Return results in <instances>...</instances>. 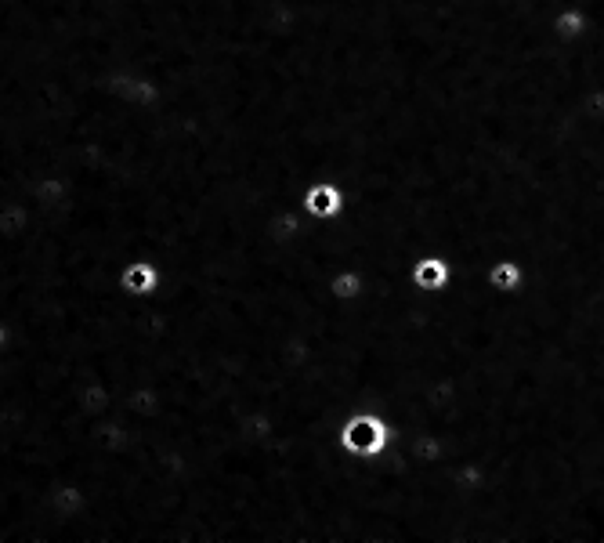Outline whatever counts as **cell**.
<instances>
[{
	"label": "cell",
	"mask_w": 604,
	"mask_h": 543,
	"mask_svg": "<svg viewBox=\"0 0 604 543\" xmlns=\"http://www.w3.org/2000/svg\"><path fill=\"white\" fill-rule=\"evenodd\" d=\"M134 395H142V391H134ZM142 402H145V395H142V399H138V406H142ZM142 417H145V406H142ZM95 428H98V424H84V420L76 417L73 435H76V431H80V435H87V431H95ZM127 435H131V431H127ZM62 457H66V467H69V460H73V453H69V446H66V428H62ZM377 489H380V486H377ZM380 500H384V496H380ZM384 540H387V529H384Z\"/></svg>",
	"instance_id": "cell-8"
},
{
	"label": "cell",
	"mask_w": 604,
	"mask_h": 543,
	"mask_svg": "<svg viewBox=\"0 0 604 543\" xmlns=\"http://www.w3.org/2000/svg\"><path fill=\"white\" fill-rule=\"evenodd\" d=\"M586 29H590V15L579 4H561L550 15V33H554L557 44H576V40L586 37Z\"/></svg>",
	"instance_id": "cell-5"
},
{
	"label": "cell",
	"mask_w": 604,
	"mask_h": 543,
	"mask_svg": "<svg viewBox=\"0 0 604 543\" xmlns=\"http://www.w3.org/2000/svg\"><path fill=\"white\" fill-rule=\"evenodd\" d=\"M4 348H8V326L0 323V352H4Z\"/></svg>",
	"instance_id": "cell-9"
},
{
	"label": "cell",
	"mask_w": 604,
	"mask_h": 543,
	"mask_svg": "<svg viewBox=\"0 0 604 543\" xmlns=\"http://www.w3.org/2000/svg\"><path fill=\"white\" fill-rule=\"evenodd\" d=\"M163 283V272L160 265L152 258H131L120 265V276H116V286H120L123 297H131V301H145L160 290Z\"/></svg>",
	"instance_id": "cell-3"
},
{
	"label": "cell",
	"mask_w": 604,
	"mask_h": 543,
	"mask_svg": "<svg viewBox=\"0 0 604 543\" xmlns=\"http://www.w3.org/2000/svg\"><path fill=\"white\" fill-rule=\"evenodd\" d=\"M326 297L333 305H359L366 297V276L359 268H337L330 279H326Z\"/></svg>",
	"instance_id": "cell-7"
},
{
	"label": "cell",
	"mask_w": 604,
	"mask_h": 543,
	"mask_svg": "<svg viewBox=\"0 0 604 543\" xmlns=\"http://www.w3.org/2000/svg\"><path fill=\"white\" fill-rule=\"evenodd\" d=\"M344 203H348V196H344V185L333 178H315L308 189L301 192V210L308 221H333L344 214Z\"/></svg>",
	"instance_id": "cell-2"
},
{
	"label": "cell",
	"mask_w": 604,
	"mask_h": 543,
	"mask_svg": "<svg viewBox=\"0 0 604 543\" xmlns=\"http://www.w3.org/2000/svg\"><path fill=\"white\" fill-rule=\"evenodd\" d=\"M337 446L355 460H377L391 449V424L377 410H351L337 424Z\"/></svg>",
	"instance_id": "cell-1"
},
{
	"label": "cell",
	"mask_w": 604,
	"mask_h": 543,
	"mask_svg": "<svg viewBox=\"0 0 604 543\" xmlns=\"http://www.w3.org/2000/svg\"><path fill=\"white\" fill-rule=\"evenodd\" d=\"M409 283H413L416 294L435 297L445 294L449 283H453V265L445 254H420V258L409 265Z\"/></svg>",
	"instance_id": "cell-4"
},
{
	"label": "cell",
	"mask_w": 604,
	"mask_h": 543,
	"mask_svg": "<svg viewBox=\"0 0 604 543\" xmlns=\"http://www.w3.org/2000/svg\"><path fill=\"white\" fill-rule=\"evenodd\" d=\"M485 283H489L492 294H500V297L521 294V286H525V265L514 258H496L485 268Z\"/></svg>",
	"instance_id": "cell-6"
}]
</instances>
